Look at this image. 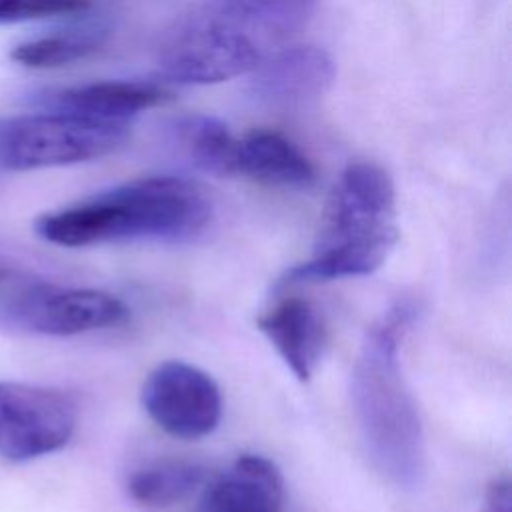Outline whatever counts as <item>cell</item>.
Returning <instances> with one entry per match:
<instances>
[{
    "instance_id": "cell-1",
    "label": "cell",
    "mask_w": 512,
    "mask_h": 512,
    "mask_svg": "<svg viewBox=\"0 0 512 512\" xmlns=\"http://www.w3.org/2000/svg\"><path fill=\"white\" fill-rule=\"evenodd\" d=\"M412 306L398 302L366 334L350 376L352 410L372 466L394 486L416 488L426 474V438L398 360Z\"/></svg>"
},
{
    "instance_id": "cell-2",
    "label": "cell",
    "mask_w": 512,
    "mask_h": 512,
    "mask_svg": "<svg viewBox=\"0 0 512 512\" xmlns=\"http://www.w3.org/2000/svg\"><path fill=\"white\" fill-rule=\"evenodd\" d=\"M210 218L212 202L196 182L152 176L44 212L34 220V230L64 248L126 240L182 242L200 234Z\"/></svg>"
},
{
    "instance_id": "cell-3",
    "label": "cell",
    "mask_w": 512,
    "mask_h": 512,
    "mask_svg": "<svg viewBox=\"0 0 512 512\" xmlns=\"http://www.w3.org/2000/svg\"><path fill=\"white\" fill-rule=\"evenodd\" d=\"M396 192L370 160L350 162L334 184L308 260L286 270L282 284L326 282L376 272L398 244Z\"/></svg>"
},
{
    "instance_id": "cell-4",
    "label": "cell",
    "mask_w": 512,
    "mask_h": 512,
    "mask_svg": "<svg viewBox=\"0 0 512 512\" xmlns=\"http://www.w3.org/2000/svg\"><path fill=\"white\" fill-rule=\"evenodd\" d=\"M130 134L128 122L66 112L0 118V172L70 166L112 154Z\"/></svg>"
},
{
    "instance_id": "cell-5",
    "label": "cell",
    "mask_w": 512,
    "mask_h": 512,
    "mask_svg": "<svg viewBox=\"0 0 512 512\" xmlns=\"http://www.w3.org/2000/svg\"><path fill=\"white\" fill-rule=\"evenodd\" d=\"M126 304L104 290L0 274V328L12 334L78 336L122 324Z\"/></svg>"
},
{
    "instance_id": "cell-6",
    "label": "cell",
    "mask_w": 512,
    "mask_h": 512,
    "mask_svg": "<svg viewBox=\"0 0 512 512\" xmlns=\"http://www.w3.org/2000/svg\"><path fill=\"white\" fill-rule=\"evenodd\" d=\"M78 424L76 400L52 386L0 380V456L30 462L62 450Z\"/></svg>"
},
{
    "instance_id": "cell-7",
    "label": "cell",
    "mask_w": 512,
    "mask_h": 512,
    "mask_svg": "<svg viewBox=\"0 0 512 512\" xmlns=\"http://www.w3.org/2000/svg\"><path fill=\"white\" fill-rule=\"evenodd\" d=\"M260 60L256 38L200 12L168 42L160 72L176 84H216L252 72Z\"/></svg>"
},
{
    "instance_id": "cell-8",
    "label": "cell",
    "mask_w": 512,
    "mask_h": 512,
    "mask_svg": "<svg viewBox=\"0 0 512 512\" xmlns=\"http://www.w3.org/2000/svg\"><path fill=\"white\" fill-rule=\"evenodd\" d=\"M140 400L158 428L182 440L212 434L222 416V394L214 378L182 360L158 364L146 376Z\"/></svg>"
},
{
    "instance_id": "cell-9",
    "label": "cell",
    "mask_w": 512,
    "mask_h": 512,
    "mask_svg": "<svg viewBox=\"0 0 512 512\" xmlns=\"http://www.w3.org/2000/svg\"><path fill=\"white\" fill-rule=\"evenodd\" d=\"M336 68L328 52L318 46H290L252 70L250 94L274 108H294L322 96Z\"/></svg>"
},
{
    "instance_id": "cell-10",
    "label": "cell",
    "mask_w": 512,
    "mask_h": 512,
    "mask_svg": "<svg viewBox=\"0 0 512 512\" xmlns=\"http://www.w3.org/2000/svg\"><path fill=\"white\" fill-rule=\"evenodd\" d=\"M168 92L152 82L108 80L32 94L30 102L48 112H66L94 120L128 122L130 116L168 100Z\"/></svg>"
},
{
    "instance_id": "cell-11",
    "label": "cell",
    "mask_w": 512,
    "mask_h": 512,
    "mask_svg": "<svg viewBox=\"0 0 512 512\" xmlns=\"http://www.w3.org/2000/svg\"><path fill=\"white\" fill-rule=\"evenodd\" d=\"M284 364L300 382H308L326 346V328L318 310L302 298L290 296L256 318Z\"/></svg>"
},
{
    "instance_id": "cell-12",
    "label": "cell",
    "mask_w": 512,
    "mask_h": 512,
    "mask_svg": "<svg viewBox=\"0 0 512 512\" xmlns=\"http://www.w3.org/2000/svg\"><path fill=\"white\" fill-rule=\"evenodd\" d=\"M284 478L258 454H242L220 474L200 500L198 512H282Z\"/></svg>"
},
{
    "instance_id": "cell-13",
    "label": "cell",
    "mask_w": 512,
    "mask_h": 512,
    "mask_svg": "<svg viewBox=\"0 0 512 512\" xmlns=\"http://www.w3.org/2000/svg\"><path fill=\"white\" fill-rule=\"evenodd\" d=\"M232 174L248 176L256 182L304 190L316 180L312 162L278 132L256 130L236 140Z\"/></svg>"
},
{
    "instance_id": "cell-14",
    "label": "cell",
    "mask_w": 512,
    "mask_h": 512,
    "mask_svg": "<svg viewBox=\"0 0 512 512\" xmlns=\"http://www.w3.org/2000/svg\"><path fill=\"white\" fill-rule=\"evenodd\" d=\"M314 0H206L202 14L222 20L246 34L284 36L312 12Z\"/></svg>"
},
{
    "instance_id": "cell-15",
    "label": "cell",
    "mask_w": 512,
    "mask_h": 512,
    "mask_svg": "<svg viewBox=\"0 0 512 512\" xmlns=\"http://www.w3.org/2000/svg\"><path fill=\"white\" fill-rule=\"evenodd\" d=\"M206 480L204 466L190 460H158L130 474L128 496L144 508H168L194 494Z\"/></svg>"
},
{
    "instance_id": "cell-16",
    "label": "cell",
    "mask_w": 512,
    "mask_h": 512,
    "mask_svg": "<svg viewBox=\"0 0 512 512\" xmlns=\"http://www.w3.org/2000/svg\"><path fill=\"white\" fill-rule=\"evenodd\" d=\"M106 38L108 28L104 24H84L20 42L12 48L10 58L26 68H60L94 54Z\"/></svg>"
},
{
    "instance_id": "cell-17",
    "label": "cell",
    "mask_w": 512,
    "mask_h": 512,
    "mask_svg": "<svg viewBox=\"0 0 512 512\" xmlns=\"http://www.w3.org/2000/svg\"><path fill=\"white\" fill-rule=\"evenodd\" d=\"M176 138L196 166L214 174H232L238 138L218 118L186 116L176 124Z\"/></svg>"
},
{
    "instance_id": "cell-18",
    "label": "cell",
    "mask_w": 512,
    "mask_h": 512,
    "mask_svg": "<svg viewBox=\"0 0 512 512\" xmlns=\"http://www.w3.org/2000/svg\"><path fill=\"white\" fill-rule=\"evenodd\" d=\"M88 8L90 0H0V24L70 16Z\"/></svg>"
},
{
    "instance_id": "cell-19",
    "label": "cell",
    "mask_w": 512,
    "mask_h": 512,
    "mask_svg": "<svg viewBox=\"0 0 512 512\" xmlns=\"http://www.w3.org/2000/svg\"><path fill=\"white\" fill-rule=\"evenodd\" d=\"M480 512H512V492L508 478H496L488 484Z\"/></svg>"
},
{
    "instance_id": "cell-20",
    "label": "cell",
    "mask_w": 512,
    "mask_h": 512,
    "mask_svg": "<svg viewBox=\"0 0 512 512\" xmlns=\"http://www.w3.org/2000/svg\"><path fill=\"white\" fill-rule=\"evenodd\" d=\"M0 274H2V270H0Z\"/></svg>"
}]
</instances>
